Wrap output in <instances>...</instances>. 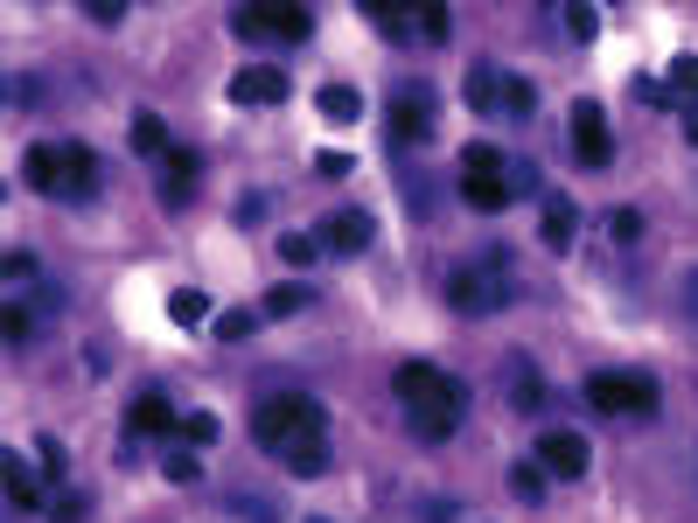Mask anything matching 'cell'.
<instances>
[{"mask_svg":"<svg viewBox=\"0 0 698 523\" xmlns=\"http://www.w3.org/2000/svg\"><path fill=\"white\" fill-rule=\"evenodd\" d=\"M252 440L266 446V454H287V446H300V440H322V405L300 398V391L259 398V412H252Z\"/></svg>","mask_w":698,"mask_h":523,"instance_id":"1","label":"cell"},{"mask_svg":"<svg viewBox=\"0 0 698 523\" xmlns=\"http://www.w3.org/2000/svg\"><path fill=\"white\" fill-rule=\"evenodd\" d=\"M587 405L608 412V419H636V412H656L664 391H656V377H643V370H594V377H587Z\"/></svg>","mask_w":698,"mask_h":523,"instance_id":"2","label":"cell"},{"mask_svg":"<svg viewBox=\"0 0 698 523\" xmlns=\"http://www.w3.org/2000/svg\"><path fill=\"white\" fill-rule=\"evenodd\" d=\"M391 391L405 398V412H420V405H447V412H461V405H468V384L447 377V370H433V363H399Z\"/></svg>","mask_w":698,"mask_h":523,"instance_id":"3","label":"cell"},{"mask_svg":"<svg viewBox=\"0 0 698 523\" xmlns=\"http://www.w3.org/2000/svg\"><path fill=\"white\" fill-rule=\"evenodd\" d=\"M385 119H391V133L399 140H433V126H440V91L433 84H399L391 91V105H385Z\"/></svg>","mask_w":698,"mask_h":523,"instance_id":"4","label":"cell"},{"mask_svg":"<svg viewBox=\"0 0 698 523\" xmlns=\"http://www.w3.org/2000/svg\"><path fill=\"white\" fill-rule=\"evenodd\" d=\"M503 301H511V287H503L489 266H455V272H447V307H455V314H489Z\"/></svg>","mask_w":698,"mask_h":523,"instance_id":"5","label":"cell"},{"mask_svg":"<svg viewBox=\"0 0 698 523\" xmlns=\"http://www.w3.org/2000/svg\"><path fill=\"white\" fill-rule=\"evenodd\" d=\"M565 126H573V161H580V167H608V161H615V133H608V119H600L594 98H580Z\"/></svg>","mask_w":698,"mask_h":523,"instance_id":"6","label":"cell"},{"mask_svg":"<svg viewBox=\"0 0 698 523\" xmlns=\"http://www.w3.org/2000/svg\"><path fill=\"white\" fill-rule=\"evenodd\" d=\"M587 461H594V446L580 440V433H565V426L538 440V468L552 475V481H580V475H587Z\"/></svg>","mask_w":698,"mask_h":523,"instance_id":"7","label":"cell"},{"mask_svg":"<svg viewBox=\"0 0 698 523\" xmlns=\"http://www.w3.org/2000/svg\"><path fill=\"white\" fill-rule=\"evenodd\" d=\"M231 98H238V105H279V98H287V70H273V63L238 70V78H231Z\"/></svg>","mask_w":698,"mask_h":523,"instance_id":"8","label":"cell"},{"mask_svg":"<svg viewBox=\"0 0 698 523\" xmlns=\"http://www.w3.org/2000/svg\"><path fill=\"white\" fill-rule=\"evenodd\" d=\"M573 231H580V210H573V196H545L538 202V237H545V252H565L573 245Z\"/></svg>","mask_w":698,"mask_h":523,"instance_id":"9","label":"cell"},{"mask_svg":"<svg viewBox=\"0 0 698 523\" xmlns=\"http://www.w3.org/2000/svg\"><path fill=\"white\" fill-rule=\"evenodd\" d=\"M322 245H329V252H343V258H350V252H364V245H370V217H364V210H335V217L322 223Z\"/></svg>","mask_w":698,"mask_h":523,"instance_id":"10","label":"cell"},{"mask_svg":"<svg viewBox=\"0 0 698 523\" xmlns=\"http://www.w3.org/2000/svg\"><path fill=\"white\" fill-rule=\"evenodd\" d=\"M91 189H99V154L70 140V147H64V196H70V202H84Z\"/></svg>","mask_w":698,"mask_h":523,"instance_id":"11","label":"cell"},{"mask_svg":"<svg viewBox=\"0 0 698 523\" xmlns=\"http://www.w3.org/2000/svg\"><path fill=\"white\" fill-rule=\"evenodd\" d=\"M126 426H134V433H168V426H182V419H175V405H168V391H140V398L126 405Z\"/></svg>","mask_w":698,"mask_h":523,"instance_id":"12","label":"cell"},{"mask_svg":"<svg viewBox=\"0 0 698 523\" xmlns=\"http://www.w3.org/2000/svg\"><path fill=\"white\" fill-rule=\"evenodd\" d=\"M259 14V35H273V43H308L314 14L308 8H252Z\"/></svg>","mask_w":698,"mask_h":523,"instance_id":"13","label":"cell"},{"mask_svg":"<svg viewBox=\"0 0 698 523\" xmlns=\"http://www.w3.org/2000/svg\"><path fill=\"white\" fill-rule=\"evenodd\" d=\"M161 175H168V202H188L196 196V175H203V154L196 147H175V154L161 161Z\"/></svg>","mask_w":698,"mask_h":523,"instance_id":"14","label":"cell"},{"mask_svg":"<svg viewBox=\"0 0 698 523\" xmlns=\"http://www.w3.org/2000/svg\"><path fill=\"white\" fill-rule=\"evenodd\" d=\"M28 189H43V196H64V147H28Z\"/></svg>","mask_w":698,"mask_h":523,"instance_id":"15","label":"cell"},{"mask_svg":"<svg viewBox=\"0 0 698 523\" xmlns=\"http://www.w3.org/2000/svg\"><path fill=\"white\" fill-rule=\"evenodd\" d=\"M461 91H468V105H476V112H496L503 98H511V78H503V70H489V63H476Z\"/></svg>","mask_w":698,"mask_h":523,"instance_id":"16","label":"cell"},{"mask_svg":"<svg viewBox=\"0 0 698 523\" xmlns=\"http://www.w3.org/2000/svg\"><path fill=\"white\" fill-rule=\"evenodd\" d=\"M461 202H468V210H489V217H496L503 202H511V182H503V175H461Z\"/></svg>","mask_w":698,"mask_h":523,"instance_id":"17","label":"cell"},{"mask_svg":"<svg viewBox=\"0 0 698 523\" xmlns=\"http://www.w3.org/2000/svg\"><path fill=\"white\" fill-rule=\"evenodd\" d=\"M503 377H511V405H517V412H538V405H545V384H538V370L524 357L503 363Z\"/></svg>","mask_w":698,"mask_h":523,"instance_id":"18","label":"cell"},{"mask_svg":"<svg viewBox=\"0 0 698 523\" xmlns=\"http://www.w3.org/2000/svg\"><path fill=\"white\" fill-rule=\"evenodd\" d=\"M8 502H14V510H43V481L28 475L22 454H8Z\"/></svg>","mask_w":698,"mask_h":523,"instance_id":"19","label":"cell"},{"mask_svg":"<svg viewBox=\"0 0 698 523\" xmlns=\"http://www.w3.org/2000/svg\"><path fill=\"white\" fill-rule=\"evenodd\" d=\"M279 461H287V475H300V481H308V475H322V468H329V433H322V440H300V446H287Z\"/></svg>","mask_w":698,"mask_h":523,"instance_id":"20","label":"cell"},{"mask_svg":"<svg viewBox=\"0 0 698 523\" xmlns=\"http://www.w3.org/2000/svg\"><path fill=\"white\" fill-rule=\"evenodd\" d=\"M126 140H134V154H175V147H168V126L155 119V112H134V133H126Z\"/></svg>","mask_w":698,"mask_h":523,"instance_id":"21","label":"cell"},{"mask_svg":"<svg viewBox=\"0 0 698 523\" xmlns=\"http://www.w3.org/2000/svg\"><path fill=\"white\" fill-rule=\"evenodd\" d=\"M300 307H314V287H300V279H294V287H273L259 314H266V322H287V314H300Z\"/></svg>","mask_w":698,"mask_h":523,"instance_id":"22","label":"cell"},{"mask_svg":"<svg viewBox=\"0 0 698 523\" xmlns=\"http://www.w3.org/2000/svg\"><path fill=\"white\" fill-rule=\"evenodd\" d=\"M314 105H322V119H335V126H350L356 112H364V98H356L350 84H322V98H314Z\"/></svg>","mask_w":698,"mask_h":523,"instance_id":"23","label":"cell"},{"mask_svg":"<svg viewBox=\"0 0 698 523\" xmlns=\"http://www.w3.org/2000/svg\"><path fill=\"white\" fill-rule=\"evenodd\" d=\"M461 175H511V161H503L489 140H468L461 147Z\"/></svg>","mask_w":698,"mask_h":523,"instance_id":"24","label":"cell"},{"mask_svg":"<svg viewBox=\"0 0 698 523\" xmlns=\"http://www.w3.org/2000/svg\"><path fill=\"white\" fill-rule=\"evenodd\" d=\"M461 426V412H447V405H420V412H412V433L420 440H447Z\"/></svg>","mask_w":698,"mask_h":523,"instance_id":"25","label":"cell"},{"mask_svg":"<svg viewBox=\"0 0 698 523\" xmlns=\"http://www.w3.org/2000/svg\"><path fill=\"white\" fill-rule=\"evenodd\" d=\"M545 481H552V475H545L538 461H517V468H511V496L517 502H545Z\"/></svg>","mask_w":698,"mask_h":523,"instance_id":"26","label":"cell"},{"mask_svg":"<svg viewBox=\"0 0 698 523\" xmlns=\"http://www.w3.org/2000/svg\"><path fill=\"white\" fill-rule=\"evenodd\" d=\"M203 314H210V301H203L196 287H182V293H168V322H182V328H196Z\"/></svg>","mask_w":698,"mask_h":523,"instance_id":"27","label":"cell"},{"mask_svg":"<svg viewBox=\"0 0 698 523\" xmlns=\"http://www.w3.org/2000/svg\"><path fill=\"white\" fill-rule=\"evenodd\" d=\"M370 22H377V35H385V43H412V35H420V22H412V14H399V8H370Z\"/></svg>","mask_w":698,"mask_h":523,"instance_id":"28","label":"cell"},{"mask_svg":"<svg viewBox=\"0 0 698 523\" xmlns=\"http://www.w3.org/2000/svg\"><path fill=\"white\" fill-rule=\"evenodd\" d=\"M565 35H573V43H594L600 35V14L587 8V0H565Z\"/></svg>","mask_w":698,"mask_h":523,"instance_id":"29","label":"cell"},{"mask_svg":"<svg viewBox=\"0 0 698 523\" xmlns=\"http://www.w3.org/2000/svg\"><path fill=\"white\" fill-rule=\"evenodd\" d=\"M252 328H259V314H252V307H224V314H217V342H244Z\"/></svg>","mask_w":698,"mask_h":523,"instance_id":"30","label":"cell"},{"mask_svg":"<svg viewBox=\"0 0 698 523\" xmlns=\"http://www.w3.org/2000/svg\"><path fill=\"white\" fill-rule=\"evenodd\" d=\"M175 433H182L188 446H217V433H224V426H217V412H188V419L175 426Z\"/></svg>","mask_w":698,"mask_h":523,"instance_id":"31","label":"cell"},{"mask_svg":"<svg viewBox=\"0 0 698 523\" xmlns=\"http://www.w3.org/2000/svg\"><path fill=\"white\" fill-rule=\"evenodd\" d=\"M503 182H511V196H538V202L552 196V189H545V175H538L531 161H511V175H503Z\"/></svg>","mask_w":698,"mask_h":523,"instance_id":"32","label":"cell"},{"mask_svg":"<svg viewBox=\"0 0 698 523\" xmlns=\"http://www.w3.org/2000/svg\"><path fill=\"white\" fill-rule=\"evenodd\" d=\"M314 252H322V237H314V231H287V237H279V258H287V266H308Z\"/></svg>","mask_w":698,"mask_h":523,"instance_id":"33","label":"cell"},{"mask_svg":"<svg viewBox=\"0 0 698 523\" xmlns=\"http://www.w3.org/2000/svg\"><path fill=\"white\" fill-rule=\"evenodd\" d=\"M49 516H56V523H84V496H78V489H56V496H49Z\"/></svg>","mask_w":698,"mask_h":523,"instance_id":"34","label":"cell"},{"mask_svg":"<svg viewBox=\"0 0 698 523\" xmlns=\"http://www.w3.org/2000/svg\"><path fill=\"white\" fill-rule=\"evenodd\" d=\"M503 112H511V119H531V112H538V91L524 84V78H511V98H503Z\"/></svg>","mask_w":698,"mask_h":523,"instance_id":"35","label":"cell"},{"mask_svg":"<svg viewBox=\"0 0 698 523\" xmlns=\"http://www.w3.org/2000/svg\"><path fill=\"white\" fill-rule=\"evenodd\" d=\"M608 237H615V245H636V237H643V217H636V210H615V217H608Z\"/></svg>","mask_w":698,"mask_h":523,"instance_id":"36","label":"cell"},{"mask_svg":"<svg viewBox=\"0 0 698 523\" xmlns=\"http://www.w3.org/2000/svg\"><path fill=\"white\" fill-rule=\"evenodd\" d=\"M677 91H685V98L698 91V56H677V63H671V98H677Z\"/></svg>","mask_w":698,"mask_h":523,"instance_id":"37","label":"cell"},{"mask_svg":"<svg viewBox=\"0 0 698 523\" xmlns=\"http://www.w3.org/2000/svg\"><path fill=\"white\" fill-rule=\"evenodd\" d=\"M35 461H43V481H64V446H56V440L35 446Z\"/></svg>","mask_w":698,"mask_h":523,"instance_id":"38","label":"cell"},{"mask_svg":"<svg viewBox=\"0 0 698 523\" xmlns=\"http://www.w3.org/2000/svg\"><path fill=\"white\" fill-rule=\"evenodd\" d=\"M161 468H168V481H196V475H203V461H196V454H168Z\"/></svg>","mask_w":698,"mask_h":523,"instance_id":"39","label":"cell"},{"mask_svg":"<svg viewBox=\"0 0 698 523\" xmlns=\"http://www.w3.org/2000/svg\"><path fill=\"white\" fill-rule=\"evenodd\" d=\"M84 14H91V22H99V28H112V22H119V14H126V0H84Z\"/></svg>","mask_w":698,"mask_h":523,"instance_id":"40","label":"cell"},{"mask_svg":"<svg viewBox=\"0 0 698 523\" xmlns=\"http://www.w3.org/2000/svg\"><path fill=\"white\" fill-rule=\"evenodd\" d=\"M28 335H35V322H28V307H8V342H14V349H22V342H28Z\"/></svg>","mask_w":698,"mask_h":523,"instance_id":"41","label":"cell"},{"mask_svg":"<svg viewBox=\"0 0 698 523\" xmlns=\"http://www.w3.org/2000/svg\"><path fill=\"white\" fill-rule=\"evenodd\" d=\"M420 35H426V43H447V14L426 8V14H420Z\"/></svg>","mask_w":698,"mask_h":523,"instance_id":"42","label":"cell"},{"mask_svg":"<svg viewBox=\"0 0 698 523\" xmlns=\"http://www.w3.org/2000/svg\"><path fill=\"white\" fill-rule=\"evenodd\" d=\"M314 175H329V182L350 175V154H314Z\"/></svg>","mask_w":698,"mask_h":523,"instance_id":"43","label":"cell"},{"mask_svg":"<svg viewBox=\"0 0 698 523\" xmlns=\"http://www.w3.org/2000/svg\"><path fill=\"white\" fill-rule=\"evenodd\" d=\"M420 523H455V502H447V496H433L426 510H420Z\"/></svg>","mask_w":698,"mask_h":523,"instance_id":"44","label":"cell"},{"mask_svg":"<svg viewBox=\"0 0 698 523\" xmlns=\"http://www.w3.org/2000/svg\"><path fill=\"white\" fill-rule=\"evenodd\" d=\"M8 279H35V258L28 252H8Z\"/></svg>","mask_w":698,"mask_h":523,"instance_id":"45","label":"cell"},{"mask_svg":"<svg viewBox=\"0 0 698 523\" xmlns=\"http://www.w3.org/2000/svg\"><path fill=\"white\" fill-rule=\"evenodd\" d=\"M685 140H691V147H698V112H691V119H685Z\"/></svg>","mask_w":698,"mask_h":523,"instance_id":"46","label":"cell"},{"mask_svg":"<svg viewBox=\"0 0 698 523\" xmlns=\"http://www.w3.org/2000/svg\"><path fill=\"white\" fill-rule=\"evenodd\" d=\"M314 523H322V516H314Z\"/></svg>","mask_w":698,"mask_h":523,"instance_id":"47","label":"cell"}]
</instances>
